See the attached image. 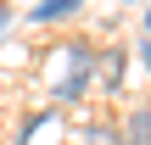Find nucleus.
Segmentation results:
<instances>
[{"label": "nucleus", "mask_w": 151, "mask_h": 145, "mask_svg": "<svg viewBox=\"0 0 151 145\" xmlns=\"http://www.w3.org/2000/svg\"><path fill=\"white\" fill-rule=\"evenodd\" d=\"M6 22H11V11H6V6H0V34H6Z\"/></svg>", "instance_id": "7"}, {"label": "nucleus", "mask_w": 151, "mask_h": 145, "mask_svg": "<svg viewBox=\"0 0 151 145\" xmlns=\"http://www.w3.org/2000/svg\"><path fill=\"white\" fill-rule=\"evenodd\" d=\"M140 56H146V73H151V39H146V45H140Z\"/></svg>", "instance_id": "6"}, {"label": "nucleus", "mask_w": 151, "mask_h": 145, "mask_svg": "<svg viewBox=\"0 0 151 145\" xmlns=\"http://www.w3.org/2000/svg\"><path fill=\"white\" fill-rule=\"evenodd\" d=\"M62 56H67L73 67H67V78H62V89H56V101H78V95L90 89V78H95V61H101V56H95V50H84V45H67Z\"/></svg>", "instance_id": "1"}, {"label": "nucleus", "mask_w": 151, "mask_h": 145, "mask_svg": "<svg viewBox=\"0 0 151 145\" xmlns=\"http://www.w3.org/2000/svg\"><path fill=\"white\" fill-rule=\"evenodd\" d=\"M123 145H151V106H140V112L123 123Z\"/></svg>", "instance_id": "3"}, {"label": "nucleus", "mask_w": 151, "mask_h": 145, "mask_svg": "<svg viewBox=\"0 0 151 145\" xmlns=\"http://www.w3.org/2000/svg\"><path fill=\"white\" fill-rule=\"evenodd\" d=\"M78 6H84V0H39V6H34V22H67Z\"/></svg>", "instance_id": "2"}, {"label": "nucleus", "mask_w": 151, "mask_h": 145, "mask_svg": "<svg viewBox=\"0 0 151 145\" xmlns=\"http://www.w3.org/2000/svg\"><path fill=\"white\" fill-rule=\"evenodd\" d=\"M95 67H101V78H106V84H118V78H123V50H106Z\"/></svg>", "instance_id": "5"}, {"label": "nucleus", "mask_w": 151, "mask_h": 145, "mask_svg": "<svg viewBox=\"0 0 151 145\" xmlns=\"http://www.w3.org/2000/svg\"><path fill=\"white\" fill-rule=\"evenodd\" d=\"M78 145H123V129H112V123H90Z\"/></svg>", "instance_id": "4"}, {"label": "nucleus", "mask_w": 151, "mask_h": 145, "mask_svg": "<svg viewBox=\"0 0 151 145\" xmlns=\"http://www.w3.org/2000/svg\"><path fill=\"white\" fill-rule=\"evenodd\" d=\"M146 28H151V11H146Z\"/></svg>", "instance_id": "8"}]
</instances>
